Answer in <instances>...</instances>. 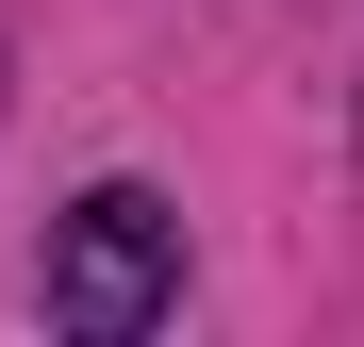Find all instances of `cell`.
<instances>
[{"label": "cell", "mask_w": 364, "mask_h": 347, "mask_svg": "<svg viewBox=\"0 0 364 347\" xmlns=\"http://www.w3.org/2000/svg\"><path fill=\"white\" fill-rule=\"evenodd\" d=\"M33 298L67 347H149L182 314V215L149 182H83L67 215H50V265H33Z\"/></svg>", "instance_id": "1"}]
</instances>
